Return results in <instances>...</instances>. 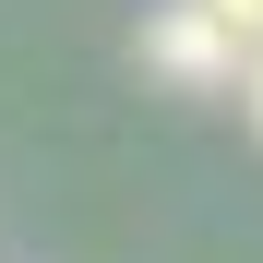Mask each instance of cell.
<instances>
[{"instance_id":"1","label":"cell","mask_w":263,"mask_h":263,"mask_svg":"<svg viewBox=\"0 0 263 263\" xmlns=\"http://www.w3.org/2000/svg\"><path fill=\"white\" fill-rule=\"evenodd\" d=\"M144 72H167V84H239V72H251V48L203 12V0H167V12L144 24Z\"/></svg>"},{"instance_id":"2","label":"cell","mask_w":263,"mask_h":263,"mask_svg":"<svg viewBox=\"0 0 263 263\" xmlns=\"http://www.w3.org/2000/svg\"><path fill=\"white\" fill-rule=\"evenodd\" d=\"M203 12H215V24H228V36H239V48H263V0H203Z\"/></svg>"},{"instance_id":"3","label":"cell","mask_w":263,"mask_h":263,"mask_svg":"<svg viewBox=\"0 0 263 263\" xmlns=\"http://www.w3.org/2000/svg\"><path fill=\"white\" fill-rule=\"evenodd\" d=\"M239 96H251V132H263V48H251V72H239Z\"/></svg>"}]
</instances>
